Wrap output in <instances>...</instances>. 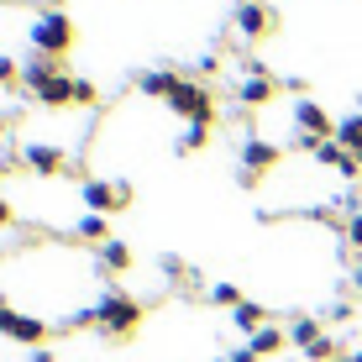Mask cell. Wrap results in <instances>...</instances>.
I'll return each mask as SVG.
<instances>
[{"label":"cell","instance_id":"1","mask_svg":"<svg viewBox=\"0 0 362 362\" xmlns=\"http://www.w3.org/2000/svg\"><path fill=\"white\" fill-rule=\"evenodd\" d=\"M136 320H142V305L136 299H127V294H116V289H105L95 299V326L100 331H110V336H127Z\"/></svg>","mask_w":362,"mask_h":362},{"label":"cell","instance_id":"2","mask_svg":"<svg viewBox=\"0 0 362 362\" xmlns=\"http://www.w3.org/2000/svg\"><path fill=\"white\" fill-rule=\"evenodd\" d=\"M69 42H74V21L64 16V11H47V16L32 21V47L42 58H64Z\"/></svg>","mask_w":362,"mask_h":362},{"label":"cell","instance_id":"3","mask_svg":"<svg viewBox=\"0 0 362 362\" xmlns=\"http://www.w3.org/2000/svg\"><path fill=\"white\" fill-rule=\"evenodd\" d=\"M168 110H173V116H184V121H210V95H205V84L179 79V84H173V95H168Z\"/></svg>","mask_w":362,"mask_h":362},{"label":"cell","instance_id":"4","mask_svg":"<svg viewBox=\"0 0 362 362\" xmlns=\"http://www.w3.org/2000/svg\"><path fill=\"white\" fill-rule=\"evenodd\" d=\"M0 336H11V341H27L37 346L47 336V326L37 315H27V310H11V305H0Z\"/></svg>","mask_w":362,"mask_h":362},{"label":"cell","instance_id":"5","mask_svg":"<svg viewBox=\"0 0 362 362\" xmlns=\"http://www.w3.org/2000/svg\"><path fill=\"white\" fill-rule=\"evenodd\" d=\"M268 168H279V147H273V142H263V136L242 142V184H257Z\"/></svg>","mask_w":362,"mask_h":362},{"label":"cell","instance_id":"6","mask_svg":"<svg viewBox=\"0 0 362 362\" xmlns=\"http://www.w3.org/2000/svg\"><path fill=\"white\" fill-rule=\"evenodd\" d=\"M79 194H84V205H90L95 216H110V210H121V205L132 199V189H127V184H110V179H90Z\"/></svg>","mask_w":362,"mask_h":362},{"label":"cell","instance_id":"7","mask_svg":"<svg viewBox=\"0 0 362 362\" xmlns=\"http://www.w3.org/2000/svg\"><path fill=\"white\" fill-rule=\"evenodd\" d=\"M289 341L305 352L310 362H331V336L315 326V320H294V331H289Z\"/></svg>","mask_w":362,"mask_h":362},{"label":"cell","instance_id":"8","mask_svg":"<svg viewBox=\"0 0 362 362\" xmlns=\"http://www.w3.org/2000/svg\"><path fill=\"white\" fill-rule=\"evenodd\" d=\"M268 27H273V11L263 0H242V6H236V32L242 37H263Z\"/></svg>","mask_w":362,"mask_h":362},{"label":"cell","instance_id":"9","mask_svg":"<svg viewBox=\"0 0 362 362\" xmlns=\"http://www.w3.org/2000/svg\"><path fill=\"white\" fill-rule=\"evenodd\" d=\"M273 90H279V84H273V74H263V69L252 64V74H247V79L236 84V100H242V105H268Z\"/></svg>","mask_w":362,"mask_h":362},{"label":"cell","instance_id":"10","mask_svg":"<svg viewBox=\"0 0 362 362\" xmlns=\"http://www.w3.org/2000/svg\"><path fill=\"white\" fill-rule=\"evenodd\" d=\"M21 163L37 168V173H64V147H47V142H32V147H21Z\"/></svg>","mask_w":362,"mask_h":362},{"label":"cell","instance_id":"11","mask_svg":"<svg viewBox=\"0 0 362 362\" xmlns=\"http://www.w3.org/2000/svg\"><path fill=\"white\" fill-rule=\"evenodd\" d=\"M42 105H69V100H79V79H69V74H53V79L42 84V90H32Z\"/></svg>","mask_w":362,"mask_h":362},{"label":"cell","instance_id":"12","mask_svg":"<svg viewBox=\"0 0 362 362\" xmlns=\"http://www.w3.org/2000/svg\"><path fill=\"white\" fill-rule=\"evenodd\" d=\"M336 142H341L346 147V153H352L357 158V163H362V105L352 110V116H346L341 121V127H336Z\"/></svg>","mask_w":362,"mask_h":362},{"label":"cell","instance_id":"13","mask_svg":"<svg viewBox=\"0 0 362 362\" xmlns=\"http://www.w3.org/2000/svg\"><path fill=\"white\" fill-rule=\"evenodd\" d=\"M136 84H142V95H158V100H168V95H173V84H179V74H168V69H147Z\"/></svg>","mask_w":362,"mask_h":362},{"label":"cell","instance_id":"14","mask_svg":"<svg viewBox=\"0 0 362 362\" xmlns=\"http://www.w3.org/2000/svg\"><path fill=\"white\" fill-rule=\"evenodd\" d=\"M74 231H79L84 242H100V247L110 242V226H105V216H95V210H84V216H79V226H74Z\"/></svg>","mask_w":362,"mask_h":362},{"label":"cell","instance_id":"15","mask_svg":"<svg viewBox=\"0 0 362 362\" xmlns=\"http://www.w3.org/2000/svg\"><path fill=\"white\" fill-rule=\"evenodd\" d=\"M100 263H105L110 273H121V268H132V252H127V242H116V236H110L105 247H100Z\"/></svg>","mask_w":362,"mask_h":362},{"label":"cell","instance_id":"16","mask_svg":"<svg viewBox=\"0 0 362 362\" xmlns=\"http://www.w3.org/2000/svg\"><path fill=\"white\" fill-rule=\"evenodd\" d=\"M231 326L257 336V331H263V310H257V305H236V310H231Z\"/></svg>","mask_w":362,"mask_h":362},{"label":"cell","instance_id":"17","mask_svg":"<svg viewBox=\"0 0 362 362\" xmlns=\"http://www.w3.org/2000/svg\"><path fill=\"white\" fill-rule=\"evenodd\" d=\"M279 346H284V331H279V326H263V331L252 336V352H257V357H273Z\"/></svg>","mask_w":362,"mask_h":362},{"label":"cell","instance_id":"18","mask_svg":"<svg viewBox=\"0 0 362 362\" xmlns=\"http://www.w3.org/2000/svg\"><path fill=\"white\" fill-rule=\"evenodd\" d=\"M205 136H210V121H189L179 136V153H194V147H205Z\"/></svg>","mask_w":362,"mask_h":362},{"label":"cell","instance_id":"19","mask_svg":"<svg viewBox=\"0 0 362 362\" xmlns=\"http://www.w3.org/2000/svg\"><path fill=\"white\" fill-rule=\"evenodd\" d=\"M210 299H216V305H226V310H236V305H247V299H242V289H236V284H216V289H210Z\"/></svg>","mask_w":362,"mask_h":362},{"label":"cell","instance_id":"20","mask_svg":"<svg viewBox=\"0 0 362 362\" xmlns=\"http://www.w3.org/2000/svg\"><path fill=\"white\" fill-rule=\"evenodd\" d=\"M346 242L362 247V210H352V216H346Z\"/></svg>","mask_w":362,"mask_h":362},{"label":"cell","instance_id":"21","mask_svg":"<svg viewBox=\"0 0 362 362\" xmlns=\"http://www.w3.org/2000/svg\"><path fill=\"white\" fill-rule=\"evenodd\" d=\"M16 74H21V64H16V58H0V84H11Z\"/></svg>","mask_w":362,"mask_h":362},{"label":"cell","instance_id":"22","mask_svg":"<svg viewBox=\"0 0 362 362\" xmlns=\"http://www.w3.org/2000/svg\"><path fill=\"white\" fill-rule=\"evenodd\" d=\"M231 362H257V352H252V346H242V352H231Z\"/></svg>","mask_w":362,"mask_h":362},{"label":"cell","instance_id":"23","mask_svg":"<svg viewBox=\"0 0 362 362\" xmlns=\"http://www.w3.org/2000/svg\"><path fill=\"white\" fill-rule=\"evenodd\" d=\"M0 226H11V205H6V199H0Z\"/></svg>","mask_w":362,"mask_h":362},{"label":"cell","instance_id":"24","mask_svg":"<svg viewBox=\"0 0 362 362\" xmlns=\"http://www.w3.org/2000/svg\"><path fill=\"white\" fill-rule=\"evenodd\" d=\"M331 362H362V352H352V357H331Z\"/></svg>","mask_w":362,"mask_h":362},{"label":"cell","instance_id":"25","mask_svg":"<svg viewBox=\"0 0 362 362\" xmlns=\"http://www.w3.org/2000/svg\"><path fill=\"white\" fill-rule=\"evenodd\" d=\"M357 289H362V263H357Z\"/></svg>","mask_w":362,"mask_h":362}]
</instances>
